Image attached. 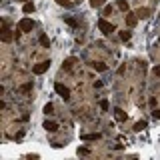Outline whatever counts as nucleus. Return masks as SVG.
I'll return each instance as SVG.
<instances>
[{
	"label": "nucleus",
	"instance_id": "1",
	"mask_svg": "<svg viewBox=\"0 0 160 160\" xmlns=\"http://www.w3.org/2000/svg\"><path fill=\"white\" fill-rule=\"evenodd\" d=\"M18 30H22V32H32V30H34V20L22 18V20L18 22Z\"/></svg>",
	"mask_w": 160,
	"mask_h": 160
},
{
	"label": "nucleus",
	"instance_id": "19",
	"mask_svg": "<svg viewBox=\"0 0 160 160\" xmlns=\"http://www.w3.org/2000/svg\"><path fill=\"white\" fill-rule=\"evenodd\" d=\"M52 110H54V106H52V104L48 102V104L44 106V112H46V114H52Z\"/></svg>",
	"mask_w": 160,
	"mask_h": 160
},
{
	"label": "nucleus",
	"instance_id": "2",
	"mask_svg": "<svg viewBox=\"0 0 160 160\" xmlns=\"http://www.w3.org/2000/svg\"><path fill=\"white\" fill-rule=\"evenodd\" d=\"M98 28L102 30L104 34H112V32H116V28H114V24H110V22H106L104 18L98 20Z\"/></svg>",
	"mask_w": 160,
	"mask_h": 160
},
{
	"label": "nucleus",
	"instance_id": "12",
	"mask_svg": "<svg viewBox=\"0 0 160 160\" xmlns=\"http://www.w3.org/2000/svg\"><path fill=\"white\" fill-rule=\"evenodd\" d=\"M40 44H42L44 48H50V40H48L46 34H40Z\"/></svg>",
	"mask_w": 160,
	"mask_h": 160
},
{
	"label": "nucleus",
	"instance_id": "11",
	"mask_svg": "<svg viewBox=\"0 0 160 160\" xmlns=\"http://www.w3.org/2000/svg\"><path fill=\"white\" fill-rule=\"evenodd\" d=\"M80 138H82V140H86V142H90V140H98V138H100V134H82L80 136Z\"/></svg>",
	"mask_w": 160,
	"mask_h": 160
},
{
	"label": "nucleus",
	"instance_id": "23",
	"mask_svg": "<svg viewBox=\"0 0 160 160\" xmlns=\"http://www.w3.org/2000/svg\"><path fill=\"white\" fill-rule=\"evenodd\" d=\"M72 62H74V58H70V60H66V62H64V68H70V66H72Z\"/></svg>",
	"mask_w": 160,
	"mask_h": 160
},
{
	"label": "nucleus",
	"instance_id": "10",
	"mask_svg": "<svg viewBox=\"0 0 160 160\" xmlns=\"http://www.w3.org/2000/svg\"><path fill=\"white\" fill-rule=\"evenodd\" d=\"M90 66H92L94 68V70H98V72H104V70H106V64H104V62H92V64H90Z\"/></svg>",
	"mask_w": 160,
	"mask_h": 160
},
{
	"label": "nucleus",
	"instance_id": "8",
	"mask_svg": "<svg viewBox=\"0 0 160 160\" xmlns=\"http://www.w3.org/2000/svg\"><path fill=\"white\" fill-rule=\"evenodd\" d=\"M136 22H138V16H136L134 12H128L126 14V24L132 28V26H136Z\"/></svg>",
	"mask_w": 160,
	"mask_h": 160
},
{
	"label": "nucleus",
	"instance_id": "4",
	"mask_svg": "<svg viewBox=\"0 0 160 160\" xmlns=\"http://www.w3.org/2000/svg\"><path fill=\"white\" fill-rule=\"evenodd\" d=\"M54 90H56V92L60 94V96L64 98V100H68V98H70V90H68L66 86H64V84H60V82H56L54 84Z\"/></svg>",
	"mask_w": 160,
	"mask_h": 160
},
{
	"label": "nucleus",
	"instance_id": "7",
	"mask_svg": "<svg viewBox=\"0 0 160 160\" xmlns=\"http://www.w3.org/2000/svg\"><path fill=\"white\" fill-rule=\"evenodd\" d=\"M44 130H46V132H56V130H58V124L52 122V120H46V122H44Z\"/></svg>",
	"mask_w": 160,
	"mask_h": 160
},
{
	"label": "nucleus",
	"instance_id": "24",
	"mask_svg": "<svg viewBox=\"0 0 160 160\" xmlns=\"http://www.w3.org/2000/svg\"><path fill=\"white\" fill-rule=\"evenodd\" d=\"M152 116H154L156 120H160V110H152Z\"/></svg>",
	"mask_w": 160,
	"mask_h": 160
},
{
	"label": "nucleus",
	"instance_id": "14",
	"mask_svg": "<svg viewBox=\"0 0 160 160\" xmlns=\"http://www.w3.org/2000/svg\"><path fill=\"white\" fill-rule=\"evenodd\" d=\"M26 12V14H30V12H34V4L32 2H24V8H22Z\"/></svg>",
	"mask_w": 160,
	"mask_h": 160
},
{
	"label": "nucleus",
	"instance_id": "16",
	"mask_svg": "<svg viewBox=\"0 0 160 160\" xmlns=\"http://www.w3.org/2000/svg\"><path fill=\"white\" fill-rule=\"evenodd\" d=\"M120 40L122 42H128V40H130V32H128V30L126 32H120Z\"/></svg>",
	"mask_w": 160,
	"mask_h": 160
},
{
	"label": "nucleus",
	"instance_id": "17",
	"mask_svg": "<svg viewBox=\"0 0 160 160\" xmlns=\"http://www.w3.org/2000/svg\"><path fill=\"white\" fill-rule=\"evenodd\" d=\"M30 88H32V82H26V84H22V86H20V92H28Z\"/></svg>",
	"mask_w": 160,
	"mask_h": 160
},
{
	"label": "nucleus",
	"instance_id": "13",
	"mask_svg": "<svg viewBox=\"0 0 160 160\" xmlns=\"http://www.w3.org/2000/svg\"><path fill=\"white\" fill-rule=\"evenodd\" d=\"M144 128H146V122L144 120H140V122H136V124H134V132H142Z\"/></svg>",
	"mask_w": 160,
	"mask_h": 160
},
{
	"label": "nucleus",
	"instance_id": "25",
	"mask_svg": "<svg viewBox=\"0 0 160 160\" xmlns=\"http://www.w3.org/2000/svg\"><path fill=\"white\" fill-rule=\"evenodd\" d=\"M98 4H100V0H90V6H92V8H96Z\"/></svg>",
	"mask_w": 160,
	"mask_h": 160
},
{
	"label": "nucleus",
	"instance_id": "20",
	"mask_svg": "<svg viewBox=\"0 0 160 160\" xmlns=\"http://www.w3.org/2000/svg\"><path fill=\"white\" fill-rule=\"evenodd\" d=\"M108 106H110L108 100H100V108H102V110H108Z\"/></svg>",
	"mask_w": 160,
	"mask_h": 160
},
{
	"label": "nucleus",
	"instance_id": "26",
	"mask_svg": "<svg viewBox=\"0 0 160 160\" xmlns=\"http://www.w3.org/2000/svg\"><path fill=\"white\" fill-rule=\"evenodd\" d=\"M154 74H156V76H160V66H156V68H154Z\"/></svg>",
	"mask_w": 160,
	"mask_h": 160
},
{
	"label": "nucleus",
	"instance_id": "21",
	"mask_svg": "<svg viewBox=\"0 0 160 160\" xmlns=\"http://www.w3.org/2000/svg\"><path fill=\"white\" fill-rule=\"evenodd\" d=\"M64 20H66V22H68V24H70V26H76V20H74V18H70V16H66V18H64Z\"/></svg>",
	"mask_w": 160,
	"mask_h": 160
},
{
	"label": "nucleus",
	"instance_id": "18",
	"mask_svg": "<svg viewBox=\"0 0 160 160\" xmlns=\"http://www.w3.org/2000/svg\"><path fill=\"white\" fill-rule=\"evenodd\" d=\"M56 2H58L60 6H66V8H70V6H72V2H70V0H56Z\"/></svg>",
	"mask_w": 160,
	"mask_h": 160
},
{
	"label": "nucleus",
	"instance_id": "5",
	"mask_svg": "<svg viewBox=\"0 0 160 160\" xmlns=\"http://www.w3.org/2000/svg\"><path fill=\"white\" fill-rule=\"evenodd\" d=\"M12 36H14V34H12V30L8 28V24H4V26H2V34H0V40H2V42H10V40H12Z\"/></svg>",
	"mask_w": 160,
	"mask_h": 160
},
{
	"label": "nucleus",
	"instance_id": "9",
	"mask_svg": "<svg viewBox=\"0 0 160 160\" xmlns=\"http://www.w3.org/2000/svg\"><path fill=\"white\" fill-rule=\"evenodd\" d=\"M136 16H138L140 20H144V18H148V16H150V10H148V8H140L138 12H136Z\"/></svg>",
	"mask_w": 160,
	"mask_h": 160
},
{
	"label": "nucleus",
	"instance_id": "22",
	"mask_svg": "<svg viewBox=\"0 0 160 160\" xmlns=\"http://www.w3.org/2000/svg\"><path fill=\"white\" fill-rule=\"evenodd\" d=\"M88 152H90V150H88V148H78V154H88Z\"/></svg>",
	"mask_w": 160,
	"mask_h": 160
},
{
	"label": "nucleus",
	"instance_id": "3",
	"mask_svg": "<svg viewBox=\"0 0 160 160\" xmlns=\"http://www.w3.org/2000/svg\"><path fill=\"white\" fill-rule=\"evenodd\" d=\"M48 68H50V60H44V62H38L36 66L32 68V72H34V74H44Z\"/></svg>",
	"mask_w": 160,
	"mask_h": 160
},
{
	"label": "nucleus",
	"instance_id": "27",
	"mask_svg": "<svg viewBox=\"0 0 160 160\" xmlns=\"http://www.w3.org/2000/svg\"><path fill=\"white\" fill-rule=\"evenodd\" d=\"M20 2H26V0H20Z\"/></svg>",
	"mask_w": 160,
	"mask_h": 160
},
{
	"label": "nucleus",
	"instance_id": "15",
	"mask_svg": "<svg viewBox=\"0 0 160 160\" xmlns=\"http://www.w3.org/2000/svg\"><path fill=\"white\" fill-rule=\"evenodd\" d=\"M118 8H120L122 12H126V10H128V2H126V0H118Z\"/></svg>",
	"mask_w": 160,
	"mask_h": 160
},
{
	"label": "nucleus",
	"instance_id": "6",
	"mask_svg": "<svg viewBox=\"0 0 160 160\" xmlns=\"http://www.w3.org/2000/svg\"><path fill=\"white\" fill-rule=\"evenodd\" d=\"M114 116H116V120L118 122H124V120H128V114L122 108H114Z\"/></svg>",
	"mask_w": 160,
	"mask_h": 160
}]
</instances>
